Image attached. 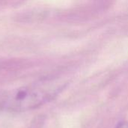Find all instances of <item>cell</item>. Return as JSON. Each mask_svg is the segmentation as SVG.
Instances as JSON below:
<instances>
[{"instance_id": "cell-1", "label": "cell", "mask_w": 128, "mask_h": 128, "mask_svg": "<svg viewBox=\"0 0 128 128\" xmlns=\"http://www.w3.org/2000/svg\"><path fill=\"white\" fill-rule=\"evenodd\" d=\"M52 86L45 83L22 87L7 94L2 106L8 110L26 111L45 104L56 94Z\"/></svg>"}, {"instance_id": "cell-2", "label": "cell", "mask_w": 128, "mask_h": 128, "mask_svg": "<svg viewBox=\"0 0 128 128\" xmlns=\"http://www.w3.org/2000/svg\"><path fill=\"white\" fill-rule=\"evenodd\" d=\"M116 128H128V122H121L118 124Z\"/></svg>"}]
</instances>
